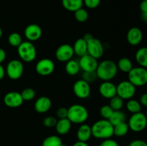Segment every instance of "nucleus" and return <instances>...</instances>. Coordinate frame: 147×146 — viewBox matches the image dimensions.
Here are the masks:
<instances>
[{
    "label": "nucleus",
    "mask_w": 147,
    "mask_h": 146,
    "mask_svg": "<svg viewBox=\"0 0 147 146\" xmlns=\"http://www.w3.org/2000/svg\"><path fill=\"white\" fill-rule=\"evenodd\" d=\"M118 70L116 63L111 60H105L98 63L96 72L98 78L102 81H111L117 74Z\"/></svg>",
    "instance_id": "1"
},
{
    "label": "nucleus",
    "mask_w": 147,
    "mask_h": 146,
    "mask_svg": "<svg viewBox=\"0 0 147 146\" xmlns=\"http://www.w3.org/2000/svg\"><path fill=\"white\" fill-rule=\"evenodd\" d=\"M91 131L92 136L95 138L101 140L111 138L113 135V126L109 120L102 119L93 123Z\"/></svg>",
    "instance_id": "2"
},
{
    "label": "nucleus",
    "mask_w": 147,
    "mask_h": 146,
    "mask_svg": "<svg viewBox=\"0 0 147 146\" xmlns=\"http://www.w3.org/2000/svg\"><path fill=\"white\" fill-rule=\"evenodd\" d=\"M89 113L85 106L80 104H74L67 109V118L75 124H83L87 121Z\"/></svg>",
    "instance_id": "3"
},
{
    "label": "nucleus",
    "mask_w": 147,
    "mask_h": 146,
    "mask_svg": "<svg viewBox=\"0 0 147 146\" xmlns=\"http://www.w3.org/2000/svg\"><path fill=\"white\" fill-rule=\"evenodd\" d=\"M17 53L22 61L32 62L37 57V50L32 42L24 41L17 47Z\"/></svg>",
    "instance_id": "4"
},
{
    "label": "nucleus",
    "mask_w": 147,
    "mask_h": 146,
    "mask_svg": "<svg viewBox=\"0 0 147 146\" xmlns=\"http://www.w3.org/2000/svg\"><path fill=\"white\" fill-rule=\"evenodd\" d=\"M128 80L135 87H143L147 84V69L142 67H133L128 73Z\"/></svg>",
    "instance_id": "5"
},
{
    "label": "nucleus",
    "mask_w": 147,
    "mask_h": 146,
    "mask_svg": "<svg viewBox=\"0 0 147 146\" xmlns=\"http://www.w3.org/2000/svg\"><path fill=\"white\" fill-rule=\"evenodd\" d=\"M128 125L129 127V130L134 133H140L144 130L147 126L146 115L142 112L132 114L129 119Z\"/></svg>",
    "instance_id": "6"
},
{
    "label": "nucleus",
    "mask_w": 147,
    "mask_h": 146,
    "mask_svg": "<svg viewBox=\"0 0 147 146\" xmlns=\"http://www.w3.org/2000/svg\"><path fill=\"white\" fill-rule=\"evenodd\" d=\"M5 72L11 80H19L24 72V64L21 60H12L7 64Z\"/></svg>",
    "instance_id": "7"
},
{
    "label": "nucleus",
    "mask_w": 147,
    "mask_h": 146,
    "mask_svg": "<svg viewBox=\"0 0 147 146\" xmlns=\"http://www.w3.org/2000/svg\"><path fill=\"white\" fill-rule=\"evenodd\" d=\"M136 94V87L129 80L121 81L116 85V94L124 100L133 98Z\"/></svg>",
    "instance_id": "8"
},
{
    "label": "nucleus",
    "mask_w": 147,
    "mask_h": 146,
    "mask_svg": "<svg viewBox=\"0 0 147 146\" xmlns=\"http://www.w3.org/2000/svg\"><path fill=\"white\" fill-rule=\"evenodd\" d=\"M73 92L75 95L79 99H86L90 96L91 88L90 84L85 80H77L74 83L73 87Z\"/></svg>",
    "instance_id": "9"
},
{
    "label": "nucleus",
    "mask_w": 147,
    "mask_h": 146,
    "mask_svg": "<svg viewBox=\"0 0 147 146\" xmlns=\"http://www.w3.org/2000/svg\"><path fill=\"white\" fill-rule=\"evenodd\" d=\"M55 65L54 62L49 58H44L37 62L35 65L36 72L41 76L50 75L54 72Z\"/></svg>",
    "instance_id": "10"
},
{
    "label": "nucleus",
    "mask_w": 147,
    "mask_h": 146,
    "mask_svg": "<svg viewBox=\"0 0 147 146\" xmlns=\"http://www.w3.org/2000/svg\"><path fill=\"white\" fill-rule=\"evenodd\" d=\"M88 54L96 59H99L103 56L104 48L101 42L95 37H93L87 42Z\"/></svg>",
    "instance_id": "11"
},
{
    "label": "nucleus",
    "mask_w": 147,
    "mask_h": 146,
    "mask_svg": "<svg viewBox=\"0 0 147 146\" xmlns=\"http://www.w3.org/2000/svg\"><path fill=\"white\" fill-rule=\"evenodd\" d=\"M75 54L73 46L69 44H63L56 50L55 57L57 60L63 62H67L72 60Z\"/></svg>",
    "instance_id": "12"
},
{
    "label": "nucleus",
    "mask_w": 147,
    "mask_h": 146,
    "mask_svg": "<svg viewBox=\"0 0 147 146\" xmlns=\"http://www.w3.org/2000/svg\"><path fill=\"white\" fill-rule=\"evenodd\" d=\"M24 102L21 93L11 91L7 92L4 97V103L7 107L10 108H17L20 107Z\"/></svg>",
    "instance_id": "13"
},
{
    "label": "nucleus",
    "mask_w": 147,
    "mask_h": 146,
    "mask_svg": "<svg viewBox=\"0 0 147 146\" xmlns=\"http://www.w3.org/2000/svg\"><path fill=\"white\" fill-rule=\"evenodd\" d=\"M78 62L80 70L83 72H96L98 65L97 59L89 55L88 54H85L80 57Z\"/></svg>",
    "instance_id": "14"
},
{
    "label": "nucleus",
    "mask_w": 147,
    "mask_h": 146,
    "mask_svg": "<svg viewBox=\"0 0 147 146\" xmlns=\"http://www.w3.org/2000/svg\"><path fill=\"white\" fill-rule=\"evenodd\" d=\"M24 34L27 41L32 42L40 40L42 34V30L38 24H30L25 27Z\"/></svg>",
    "instance_id": "15"
},
{
    "label": "nucleus",
    "mask_w": 147,
    "mask_h": 146,
    "mask_svg": "<svg viewBox=\"0 0 147 146\" xmlns=\"http://www.w3.org/2000/svg\"><path fill=\"white\" fill-rule=\"evenodd\" d=\"M100 95L106 99H111L116 94V85L111 81H103L98 87Z\"/></svg>",
    "instance_id": "16"
},
{
    "label": "nucleus",
    "mask_w": 147,
    "mask_h": 146,
    "mask_svg": "<svg viewBox=\"0 0 147 146\" xmlns=\"http://www.w3.org/2000/svg\"><path fill=\"white\" fill-rule=\"evenodd\" d=\"M126 39L129 44L131 46H137L142 42L143 39V33L139 27H131L128 31Z\"/></svg>",
    "instance_id": "17"
},
{
    "label": "nucleus",
    "mask_w": 147,
    "mask_h": 146,
    "mask_svg": "<svg viewBox=\"0 0 147 146\" xmlns=\"http://www.w3.org/2000/svg\"><path fill=\"white\" fill-rule=\"evenodd\" d=\"M52 101L47 96L40 97L34 102V110L38 113H45L50 110Z\"/></svg>",
    "instance_id": "18"
},
{
    "label": "nucleus",
    "mask_w": 147,
    "mask_h": 146,
    "mask_svg": "<svg viewBox=\"0 0 147 146\" xmlns=\"http://www.w3.org/2000/svg\"><path fill=\"white\" fill-rule=\"evenodd\" d=\"M76 135L79 141L87 143L92 137L91 127L89 125L83 123L78 128Z\"/></svg>",
    "instance_id": "19"
},
{
    "label": "nucleus",
    "mask_w": 147,
    "mask_h": 146,
    "mask_svg": "<svg viewBox=\"0 0 147 146\" xmlns=\"http://www.w3.org/2000/svg\"><path fill=\"white\" fill-rule=\"evenodd\" d=\"M73 50L75 54L81 57L88 54L87 42L83 38H79L73 44Z\"/></svg>",
    "instance_id": "20"
},
{
    "label": "nucleus",
    "mask_w": 147,
    "mask_h": 146,
    "mask_svg": "<svg viewBox=\"0 0 147 146\" xmlns=\"http://www.w3.org/2000/svg\"><path fill=\"white\" fill-rule=\"evenodd\" d=\"M72 123L67 118L59 119L55 125L57 133L60 135L67 134L71 129Z\"/></svg>",
    "instance_id": "21"
},
{
    "label": "nucleus",
    "mask_w": 147,
    "mask_h": 146,
    "mask_svg": "<svg viewBox=\"0 0 147 146\" xmlns=\"http://www.w3.org/2000/svg\"><path fill=\"white\" fill-rule=\"evenodd\" d=\"M62 5L68 11L75 12L83 5V0H62Z\"/></svg>",
    "instance_id": "22"
},
{
    "label": "nucleus",
    "mask_w": 147,
    "mask_h": 146,
    "mask_svg": "<svg viewBox=\"0 0 147 146\" xmlns=\"http://www.w3.org/2000/svg\"><path fill=\"white\" fill-rule=\"evenodd\" d=\"M135 58L140 67L147 69V47L139 48L136 51Z\"/></svg>",
    "instance_id": "23"
},
{
    "label": "nucleus",
    "mask_w": 147,
    "mask_h": 146,
    "mask_svg": "<svg viewBox=\"0 0 147 146\" xmlns=\"http://www.w3.org/2000/svg\"><path fill=\"white\" fill-rule=\"evenodd\" d=\"M65 72L67 74L70 76H75L79 73L80 70L79 62L76 60H70L66 62L65 64Z\"/></svg>",
    "instance_id": "24"
},
{
    "label": "nucleus",
    "mask_w": 147,
    "mask_h": 146,
    "mask_svg": "<svg viewBox=\"0 0 147 146\" xmlns=\"http://www.w3.org/2000/svg\"><path fill=\"white\" fill-rule=\"evenodd\" d=\"M116 64H117L118 70L125 73H129V72L134 67L131 60L127 57L121 58Z\"/></svg>",
    "instance_id": "25"
},
{
    "label": "nucleus",
    "mask_w": 147,
    "mask_h": 146,
    "mask_svg": "<svg viewBox=\"0 0 147 146\" xmlns=\"http://www.w3.org/2000/svg\"><path fill=\"white\" fill-rule=\"evenodd\" d=\"M126 116L123 112H122L121 110H116V111H113V114L109 119V120L111 123L112 125L115 126L119 123L126 122Z\"/></svg>",
    "instance_id": "26"
},
{
    "label": "nucleus",
    "mask_w": 147,
    "mask_h": 146,
    "mask_svg": "<svg viewBox=\"0 0 147 146\" xmlns=\"http://www.w3.org/2000/svg\"><path fill=\"white\" fill-rule=\"evenodd\" d=\"M129 127L126 122H123L113 126V135L116 137H123L129 133Z\"/></svg>",
    "instance_id": "27"
},
{
    "label": "nucleus",
    "mask_w": 147,
    "mask_h": 146,
    "mask_svg": "<svg viewBox=\"0 0 147 146\" xmlns=\"http://www.w3.org/2000/svg\"><path fill=\"white\" fill-rule=\"evenodd\" d=\"M126 109L132 114L137 113L142 111V104H140L139 101L131 98L128 100V102H126Z\"/></svg>",
    "instance_id": "28"
},
{
    "label": "nucleus",
    "mask_w": 147,
    "mask_h": 146,
    "mask_svg": "<svg viewBox=\"0 0 147 146\" xmlns=\"http://www.w3.org/2000/svg\"><path fill=\"white\" fill-rule=\"evenodd\" d=\"M61 138L57 135H50L46 137L42 143V146H61Z\"/></svg>",
    "instance_id": "29"
},
{
    "label": "nucleus",
    "mask_w": 147,
    "mask_h": 146,
    "mask_svg": "<svg viewBox=\"0 0 147 146\" xmlns=\"http://www.w3.org/2000/svg\"><path fill=\"white\" fill-rule=\"evenodd\" d=\"M22 42V37L17 32L11 33L8 37L9 44L14 47H18Z\"/></svg>",
    "instance_id": "30"
},
{
    "label": "nucleus",
    "mask_w": 147,
    "mask_h": 146,
    "mask_svg": "<svg viewBox=\"0 0 147 146\" xmlns=\"http://www.w3.org/2000/svg\"><path fill=\"white\" fill-rule=\"evenodd\" d=\"M109 105L111 106L113 111L116 110H121L123 106V100L119 96L116 95L111 99H110V104Z\"/></svg>",
    "instance_id": "31"
},
{
    "label": "nucleus",
    "mask_w": 147,
    "mask_h": 146,
    "mask_svg": "<svg viewBox=\"0 0 147 146\" xmlns=\"http://www.w3.org/2000/svg\"><path fill=\"white\" fill-rule=\"evenodd\" d=\"M75 18L77 20L78 22L83 23L86 22V21L88 19V13L87 10L83 9V7L79 9H78L77 11H75Z\"/></svg>",
    "instance_id": "32"
},
{
    "label": "nucleus",
    "mask_w": 147,
    "mask_h": 146,
    "mask_svg": "<svg viewBox=\"0 0 147 146\" xmlns=\"http://www.w3.org/2000/svg\"><path fill=\"white\" fill-rule=\"evenodd\" d=\"M21 95L24 101H30L35 97L36 92L31 87H27L22 91Z\"/></svg>",
    "instance_id": "33"
},
{
    "label": "nucleus",
    "mask_w": 147,
    "mask_h": 146,
    "mask_svg": "<svg viewBox=\"0 0 147 146\" xmlns=\"http://www.w3.org/2000/svg\"><path fill=\"white\" fill-rule=\"evenodd\" d=\"M99 113H100V116L103 119L109 120L111 116L112 115V114H113V110L109 104H105V105H103L100 107Z\"/></svg>",
    "instance_id": "34"
},
{
    "label": "nucleus",
    "mask_w": 147,
    "mask_h": 146,
    "mask_svg": "<svg viewBox=\"0 0 147 146\" xmlns=\"http://www.w3.org/2000/svg\"><path fill=\"white\" fill-rule=\"evenodd\" d=\"M98 79L96 72H83L82 74V80H85L89 84L96 81Z\"/></svg>",
    "instance_id": "35"
},
{
    "label": "nucleus",
    "mask_w": 147,
    "mask_h": 146,
    "mask_svg": "<svg viewBox=\"0 0 147 146\" xmlns=\"http://www.w3.org/2000/svg\"><path fill=\"white\" fill-rule=\"evenodd\" d=\"M57 120L56 117H53V116H47L43 120V125L44 126L47 127H55L56 124H57Z\"/></svg>",
    "instance_id": "36"
},
{
    "label": "nucleus",
    "mask_w": 147,
    "mask_h": 146,
    "mask_svg": "<svg viewBox=\"0 0 147 146\" xmlns=\"http://www.w3.org/2000/svg\"><path fill=\"white\" fill-rule=\"evenodd\" d=\"M100 0H83V4L88 9H96L100 5Z\"/></svg>",
    "instance_id": "37"
},
{
    "label": "nucleus",
    "mask_w": 147,
    "mask_h": 146,
    "mask_svg": "<svg viewBox=\"0 0 147 146\" xmlns=\"http://www.w3.org/2000/svg\"><path fill=\"white\" fill-rule=\"evenodd\" d=\"M56 115L57 117L59 119H63L67 118V108L65 107H61L60 108L57 109V112H56Z\"/></svg>",
    "instance_id": "38"
},
{
    "label": "nucleus",
    "mask_w": 147,
    "mask_h": 146,
    "mask_svg": "<svg viewBox=\"0 0 147 146\" xmlns=\"http://www.w3.org/2000/svg\"><path fill=\"white\" fill-rule=\"evenodd\" d=\"M99 146H119V143L116 140H113L111 138L105 139L100 143Z\"/></svg>",
    "instance_id": "39"
},
{
    "label": "nucleus",
    "mask_w": 147,
    "mask_h": 146,
    "mask_svg": "<svg viewBox=\"0 0 147 146\" xmlns=\"http://www.w3.org/2000/svg\"><path fill=\"white\" fill-rule=\"evenodd\" d=\"M129 146H147V143L142 140H134L131 142Z\"/></svg>",
    "instance_id": "40"
},
{
    "label": "nucleus",
    "mask_w": 147,
    "mask_h": 146,
    "mask_svg": "<svg viewBox=\"0 0 147 146\" xmlns=\"http://www.w3.org/2000/svg\"><path fill=\"white\" fill-rule=\"evenodd\" d=\"M139 102L142 106L147 107V93H144L143 94L141 95Z\"/></svg>",
    "instance_id": "41"
},
{
    "label": "nucleus",
    "mask_w": 147,
    "mask_h": 146,
    "mask_svg": "<svg viewBox=\"0 0 147 146\" xmlns=\"http://www.w3.org/2000/svg\"><path fill=\"white\" fill-rule=\"evenodd\" d=\"M140 9L142 13L147 12V0H143L140 4Z\"/></svg>",
    "instance_id": "42"
},
{
    "label": "nucleus",
    "mask_w": 147,
    "mask_h": 146,
    "mask_svg": "<svg viewBox=\"0 0 147 146\" xmlns=\"http://www.w3.org/2000/svg\"><path fill=\"white\" fill-rule=\"evenodd\" d=\"M6 57H7V54L5 50L2 48H0V64H1L6 60Z\"/></svg>",
    "instance_id": "43"
},
{
    "label": "nucleus",
    "mask_w": 147,
    "mask_h": 146,
    "mask_svg": "<svg viewBox=\"0 0 147 146\" xmlns=\"http://www.w3.org/2000/svg\"><path fill=\"white\" fill-rule=\"evenodd\" d=\"M5 74H6L5 70H4V68L3 67V66L1 65V64H0V80H1L3 78H4Z\"/></svg>",
    "instance_id": "44"
},
{
    "label": "nucleus",
    "mask_w": 147,
    "mask_h": 146,
    "mask_svg": "<svg viewBox=\"0 0 147 146\" xmlns=\"http://www.w3.org/2000/svg\"><path fill=\"white\" fill-rule=\"evenodd\" d=\"M73 146H89L86 142H81V141H77L73 145Z\"/></svg>",
    "instance_id": "45"
},
{
    "label": "nucleus",
    "mask_w": 147,
    "mask_h": 146,
    "mask_svg": "<svg viewBox=\"0 0 147 146\" xmlns=\"http://www.w3.org/2000/svg\"><path fill=\"white\" fill-rule=\"evenodd\" d=\"M93 35H92V34H89V33H87V34H86L84 35V37H83V39H84L85 40H86V42H88V40H90V39H92L93 38Z\"/></svg>",
    "instance_id": "46"
},
{
    "label": "nucleus",
    "mask_w": 147,
    "mask_h": 146,
    "mask_svg": "<svg viewBox=\"0 0 147 146\" xmlns=\"http://www.w3.org/2000/svg\"><path fill=\"white\" fill-rule=\"evenodd\" d=\"M142 19H143V21L147 22V12L142 13Z\"/></svg>",
    "instance_id": "47"
},
{
    "label": "nucleus",
    "mask_w": 147,
    "mask_h": 146,
    "mask_svg": "<svg viewBox=\"0 0 147 146\" xmlns=\"http://www.w3.org/2000/svg\"><path fill=\"white\" fill-rule=\"evenodd\" d=\"M1 36H2V29H1V28L0 27V39H1Z\"/></svg>",
    "instance_id": "48"
},
{
    "label": "nucleus",
    "mask_w": 147,
    "mask_h": 146,
    "mask_svg": "<svg viewBox=\"0 0 147 146\" xmlns=\"http://www.w3.org/2000/svg\"><path fill=\"white\" fill-rule=\"evenodd\" d=\"M61 146H66V145L63 144H63H62V145H61Z\"/></svg>",
    "instance_id": "49"
},
{
    "label": "nucleus",
    "mask_w": 147,
    "mask_h": 146,
    "mask_svg": "<svg viewBox=\"0 0 147 146\" xmlns=\"http://www.w3.org/2000/svg\"><path fill=\"white\" fill-rule=\"evenodd\" d=\"M145 115H146V117H147V109H146V114H145Z\"/></svg>",
    "instance_id": "50"
}]
</instances>
